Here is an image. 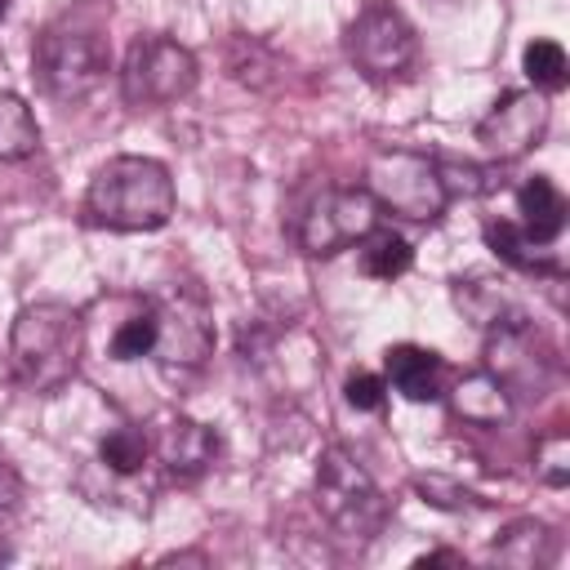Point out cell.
Here are the masks:
<instances>
[{
    "mask_svg": "<svg viewBox=\"0 0 570 570\" xmlns=\"http://www.w3.org/2000/svg\"><path fill=\"white\" fill-rule=\"evenodd\" d=\"M174 178L151 156H111L85 191V218L107 232H156L174 218Z\"/></svg>",
    "mask_w": 570,
    "mask_h": 570,
    "instance_id": "1",
    "label": "cell"
},
{
    "mask_svg": "<svg viewBox=\"0 0 570 570\" xmlns=\"http://www.w3.org/2000/svg\"><path fill=\"white\" fill-rule=\"evenodd\" d=\"M80 347H85V325H80V312L67 303H27L13 316L9 361L31 392H45V396L62 392L80 365Z\"/></svg>",
    "mask_w": 570,
    "mask_h": 570,
    "instance_id": "2",
    "label": "cell"
},
{
    "mask_svg": "<svg viewBox=\"0 0 570 570\" xmlns=\"http://www.w3.org/2000/svg\"><path fill=\"white\" fill-rule=\"evenodd\" d=\"M316 512L325 517V525L347 539V543H365L387 525V494L379 490V481L365 472V463L343 450L330 445L316 459Z\"/></svg>",
    "mask_w": 570,
    "mask_h": 570,
    "instance_id": "3",
    "label": "cell"
},
{
    "mask_svg": "<svg viewBox=\"0 0 570 570\" xmlns=\"http://www.w3.org/2000/svg\"><path fill=\"white\" fill-rule=\"evenodd\" d=\"M365 191L379 200V209H392L410 223H432L450 205L445 183H441V160L405 151V147H383L370 156Z\"/></svg>",
    "mask_w": 570,
    "mask_h": 570,
    "instance_id": "4",
    "label": "cell"
},
{
    "mask_svg": "<svg viewBox=\"0 0 570 570\" xmlns=\"http://www.w3.org/2000/svg\"><path fill=\"white\" fill-rule=\"evenodd\" d=\"M107 76V40L94 27H49L36 40V80L58 102L89 98Z\"/></svg>",
    "mask_w": 570,
    "mask_h": 570,
    "instance_id": "5",
    "label": "cell"
},
{
    "mask_svg": "<svg viewBox=\"0 0 570 570\" xmlns=\"http://www.w3.org/2000/svg\"><path fill=\"white\" fill-rule=\"evenodd\" d=\"M200 80L196 53L169 36H138L120 67V94L129 107H169Z\"/></svg>",
    "mask_w": 570,
    "mask_h": 570,
    "instance_id": "6",
    "label": "cell"
},
{
    "mask_svg": "<svg viewBox=\"0 0 570 570\" xmlns=\"http://www.w3.org/2000/svg\"><path fill=\"white\" fill-rule=\"evenodd\" d=\"M419 53V36L392 0H370L347 22V58L365 80H396L410 71Z\"/></svg>",
    "mask_w": 570,
    "mask_h": 570,
    "instance_id": "7",
    "label": "cell"
},
{
    "mask_svg": "<svg viewBox=\"0 0 570 570\" xmlns=\"http://www.w3.org/2000/svg\"><path fill=\"white\" fill-rule=\"evenodd\" d=\"M370 227H379V200L365 187H330L307 205V214L298 223V245H303V254L330 258V254L356 245Z\"/></svg>",
    "mask_w": 570,
    "mask_h": 570,
    "instance_id": "8",
    "label": "cell"
},
{
    "mask_svg": "<svg viewBox=\"0 0 570 570\" xmlns=\"http://www.w3.org/2000/svg\"><path fill=\"white\" fill-rule=\"evenodd\" d=\"M156 312V352L165 365H200L214 352V321L196 289L174 285L151 303Z\"/></svg>",
    "mask_w": 570,
    "mask_h": 570,
    "instance_id": "9",
    "label": "cell"
},
{
    "mask_svg": "<svg viewBox=\"0 0 570 570\" xmlns=\"http://www.w3.org/2000/svg\"><path fill=\"white\" fill-rule=\"evenodd\" d=\"M548 134V94L539 89H512L503 94L476 125V142L494 160H517L530 147H539Z\"/></svg>",
    "mask_w": 570,
    "mask_h": 570,
    "instance_id": "10",
    "label": "cell"
},
{
    "mask_svg": "<svg viewBox=\"0 0 570 570\" xmlns=\"http://www.w3.org/2000/svg\"><path fill=\"white\" fill-rule=\"evenodd\" d=\"M485 361H490V374L512 392V387H543L548 374H552V352L548 343L530 330L525 316H512L503 325H494L490 334V347H485Z\"/></svg>",
    "mask_w": 570,
    "mask_h": 570,
    "instance_id": "11",
    "label": "cell"
},
{
    "mask_svg": "<svg viewBox=\"0 0 570 570\" xmlns=\"http://www.w3.org/2000/svg\"><path fill=\"white\" fill-rule=\"evenodd\" d=\"M156 454L174 476H196V472H205L214 463L218 436L205 423L187 419V414H169L160 423V432H156Z\"/></svg>",
    "mask_w": 570,
    "mask_h": 570,
    "instance_id": "12",
    "label": "cell"
},
{
    "mask_svg": "<svg viewBox=\"0 0 570 570\" xmlns=\"http://www.w3.org/2000/svg\"><path fill=\"white\" fill-rule=\"evenodd\" d=\"M383 365H387V383H392L405 401H436V396H441L445 361H441L432 347L396 343V347H387Z\"/></svg>",
    "mask_w": 570,
    "mask_h": 570,
    "instance_id": "13",
    "label": "cell"
},
{
    "mask_svg": "<svg viewBox=\"0 0 570 570\" xmlns=\"http://www.w3.org/2000/svg\"><path fill=\"white\" fill-rule=\"evenodd\" d=\"M450 410L463 419V423H476V428H494L512 414V392L490 374V370H476V374H463L450 392Z\"/></svg>",
    "mask_w": 570,
    "mask_h": 570,
    "instance_id": "14",
    "label": "cell"
},
{
    "mask_svg": "<svg viewBox=\"0 0 570 570\" xmlns=\"http://www.w3.org/2000/svg\"><path fill=\"white\" fill-rule=\"evenodd\" d=\"M517 205H521V223L517 227L534 245H552L561 236V227H566V196L552 187V178H543V174L525 178L521 191H517Z\"/></svg>",
    "mask_w": 570,
    "mask_h": 570,
    "instance_id": "15",
    "label": "cell"
},
{
    "mask_svg": "<svg viewBox=\"0 0 570 570\" xmlns=\"http://www.w3.org/2000/svg\"><path fill=\"white\" fill-rule=\"evenodd\" d=\"M485 240H490V249H494L503 263H512V267H521V272H539V276H561V272H566L561 258L548 254V245H534V240H530L517 223H508V218L485 223Z\"/></svg>",
    "mask_w": 570,
    "mask_h": 570,
    "instance_id": "16",
    "label": "cell"
},
{
    "mask_svg": "<svg viewBox=\"0 0 570 570\" xmlns=\"http://www.w3.org/2000/svg\"><path fill=\"white\" fill-rule=\"evenodd\" d=\"M356 254H361V272L374 276V281H396L410 272L414 263V249L401 232L392 227H370L361 240H356Z\"/></svg>",
    "mask_w": 570,
    "mask_h": 570,
    "instance_id": "17",
    "label": "cell"
},
{
    "mask_svg": "<svg viewBox=\"0 0 570 570\" xmlns=\"http://www.w3.org/2000/svg\"><path fill=\"white\" fill-rule=\"evenodd\" d=\"M40 147V125L18 94L0 89V160H27Z\"/></svg>",
    "mask_w": 570,
    "mask_h": 570,
    "instance_id": "18",
    "label": "cell"
},
{
    "mask_svg": "<svg viewBox=\"0 0 570 570\" xmlns=\"http://www.w3.org/2000/svg\"><path fill=\"white\" fill-rule=\"evenodd\" d=\"M548 548H552V530L543 521H512L499 539H494V561H508V566H543L548 561Z\"/></svg>",
    "mask_w": 570,
    "mask_h": 570,
    "instance_id": "19",
    "label": "cell"
},
{
    "mask_svg": "<svg viewBox=\"0 0 570 570\" xmlns=\"http://www.w3.org/2000/svg\"><path fill=\"white\" fill-rule=\"evenodd\" d=\"M521 71H525V80H530L539 94H561V89L570 85V58H566V49H561L557 40H548V36H539V40L525 45Z\"/></svg>",
    "mask_w": 570,
    "mask_h": 570,
    "instance_id": "20",
    "label": "cell"
},
{
    "mask_svg": "<svg viewBox=\"0 0 570 570\" xmlns=\"http://www.w3.org/2000/svg\"><path fill=\"white\" fill-rule=\"evenodd\" d=\"M147 450H151L147 432H142V428H134V423H120V428H111V432L102 436L98 459H102L111 472L129 476V472H138V468L147 463Z\"/></svg>",
    "mask_w": 570,
    "mask_h": 570,
    "instance_id": "21",
    "label": "cell"
},
{
    "mask_svg": "<svg viewBox=\"0 0 570 570\" xmlns=\"http://www.w3.org/2000/svg\"><path fill=\"white\" fill-rule=\"evenodd\" d=\"M107 352H111V361H138V356H151L156 352V312H151V303L142 312H134L129 321L116 325Z\"/></svg>",
    "mask_w": 570,
    "mask_h": 570,
    "instance_id": "22",
    "label": "cell"
},
{
    "mask_svg": "<svg viewBox=\"0 0 570 570\" xmlns=\"http://www.w3.org/2000/svg\"><path fill=\"white\" fill-rule=\"evenodd\" d=\"M534 476L543 485H552V490L570 485V436L561 428L539 436V445H534Z\"/></svg>",
    "mask_w": 570,
    "mask_h": 570,
    "instance_id": "23",
    "label": "cell"
},
{
    "mask_svg": "<svg viewBox=\"0 0 570 570\" xmlns=\"http://www.w3.org/2000/svg\"><path fill=\"white\" fill-rule=\"evenodd\" d=\"M414 490L423 494V503H432V508H450V512H463V508H481L485 499H476L472 490H463L459 481H450V476H414Z\"/></svg>",
    "mask_w": 570,
    "mask_h": 570,
    "instance_id": "24",
    "label": "cell"
},
{
    "mask_svg": "<svg viewBox=\"0 0 570 570\" xmlns=\"http://www.w3.org/2000/svg\"><path fill=\"white\" fill-rule=\"evenodd\" d=\"M441 183H445V196H454V191L476 196V191H490L494 187L490 169H476V165H441Z\"/></svg>",
    "mask_w": 570,
    "mask_h": 570,
    "instance_id": "25",
    "label": "cell"
},
{
    "mask_svg": "<svg viewBox=\"0 0 570 570\" xmlns=\"http://www.w3.org/2000/svg\"><path fill=\"white\" fill-rule=\"evenodd\" d=\"M343 396L352 410H383V379L379 374H352Z\"/></svg>",
    "mask_w": 570,
    "mask_h": 570,
    "instance_id": "26",
    "label": "cell"
},
{
    "mask_svg": "<svg viewBox=\"0 0 570 570\" xmlns=\"http://www.w3.org/2000/svg\"><path fill=\"white\" fill-rule=\"evenodd\" d=\"M18 494H22V481H18L13 463L0 454V517H9L18 508Z\"/></svg>",
    "mask_w": 570,
    "mask_h": 570,
    "instance_id": "27",
    "label": "cell"
},
{
    "mask_svg": "<svg viewBox=\"0 0 570 570\" xmlns=\"http://www.w3.org/2000/svg\"><path fill=\"white\" fill-rule=\"evenodd\" d=\"M436 561H454V566H459L463 557H459V552H428V557H419V566H436Z\"/></svg>",
    "mask_w": 570,
    "mask_h": 570,
    "instance_id": "28",
    "label": "cell"
},
{
    "mask_svg": "<svg viewBox=\"0 0 570 570\" xmlns=\"http://www.w3.org/2000/svg\"><path fill=\"white\" fill-rule=\"evenodd\" d=\"M0 13H4V0H0Z\"/></svg>",
    "mask_w": 570,
    "mask_h": 570,
    "instance_id": "29",
    "label": "cell"
}]
</instances>
